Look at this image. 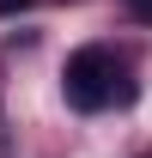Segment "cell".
Segmentation results:
<instances>
[{
  "mask_svg": "<svg viewBox=\"0 0 152 158\" xmlns=\"http://www.w3.org/2000/svg\"><path fill=\"white\" fill-rule=\"evenodd\" d=\"M122 6H128L134 19H146V24H152V0H122Z\"/></svg>",
  "mask_w": 152,
  "mask_h": 158,
  "instance_id": "2",
  "label": "cell"
},
{
  "mask_svg": "<svg viewBox=\"0 0 152 158\" xmlns=\"http://www.w3.org/2000/svg\"><path fill=\"white\" fill-rule=\"evenodd\" d=\"M12 6H24V0H0V12H12Z\"/></svg>",
  "mask_w": 152,
  "mask_h": 158,
  "instance_id": "3",
  "label": "cell"
},
{
  "mask_svg": "<svg viewBox=\"0 0 152 158\" xmlns=\"http://www.w3.org/2000/svg\"><path fill=\"white\" fill-rule=\"evenodd\" d=\"M61 85H67V103H73V110H110V103H122L134 91V85H122V61H116L110 49H97V43L67 61Z\"/></svg>",
  "mask_w": 152,
  "mask_h": 158,
  "instance_id": "1",
  "label": "cell"
}]
</instances>
